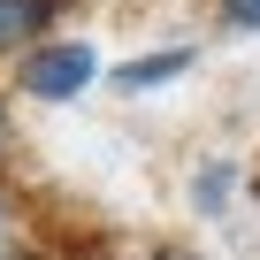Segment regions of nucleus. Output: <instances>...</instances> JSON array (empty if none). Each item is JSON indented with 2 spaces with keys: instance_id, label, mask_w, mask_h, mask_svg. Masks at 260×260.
Here are the masks:
<instances>
[{
  "instance_id": "1",
  "label": "nucleus",
  "mask_w": 260,
  "mask_h": 260,
  "mask_svg": "<svg viewBox=\"0 0 260 260\" xmlns=\"http://www.w3.org/2000/svg\"><path fill=\"white\" fill-rule=\"evenodd\" d=\"M92 84H100V46L77 39V31H54V39H39V46L16 61V92L39 100V107H69V100H84Z\"/></svg>"
},
{
  "instance_id": "2",
  "label": "nucleus",
  "mask_w": 260,
  "mask_h": 260,
  "mask_svg": "<svg viewBox=\"0 0 260 260\" xmlns=\"http://www.w3.org/2000/svg\"><path fill=\"white\" fill-rule=\"evenodd\" d=\"M191 61H199V46H191V39H176V46H153V54H130V61L115 69V92H122V100H146V92H161V84L191 77Z\"/></svg>"
},
{
  "instance_id": "3",
  "label": "nucleus",
  "mask_w": 260,
  "mask_h": 260,
  "mask_svg": "<svg viewBox=\"0 0 260 260\" xmlns=\"http://www.w3.org/2000/svg\"><path fill=\"white\" fill-rule=\"evenodd\" d=\"M61 16L69 0H0V61H23L39 39H54Z\"/></svg>"
},
{
  "instance_id": "4",
  "label": "nucleus",
  "mask_w": 260,
  "mask_h": 260,
  "mask_svg": "<svg viewBox=\"0 0 260 260\" xmlns=\"http://www.w3.org/2000/svg\"><path fill=\"white\" fill-rule=\"evenodd\" d=\"M0 260H39V245H31V214H23V199L0 184Z\"/></svg>"
},
{
  "instance_id": "5",
  "label": "nucleus",
  "mask_w": 260,
  "mask_h": 260,
  "mask_svg": "<svg viewBox=\"0 0 260 260\" xmlns=\"http://www.w3.org/2000/svg\"><path fill=\"white\" fill-rule=\"evenodd\" d=\"M230 191H237V161H199V176H191V207H199V214H222Z\"/></svg>"
},
{
  "instance_id": "6",
  "label": "nucleus",
  "mask_w": 260,
  "mask_h": 260,
  "mask_svg": "<svg viewBox=\"0 0 260 260\" xmlns=\"http://www.w3.org/2000/svg\"><path fill=\"white\" fill-rule=\"evenodd\" d=\"M214 16L230 39H260V0H214Z\"/></svg>"
},
{
  "instance_id": "7",
  "label": "nucleus",
  "mask_w": 260,
  "mask_h": 260,
  "mask_svg": "<svg viewBox=\"0 0 260 260\" xmlns=\"http://www.w3.org/2000/svg\"><path fill=\"white\" fill-rule=\"evenodd\" d=\"M16 153V115H8V100H0V161Z\"/></svg>"
}]
</instances>
